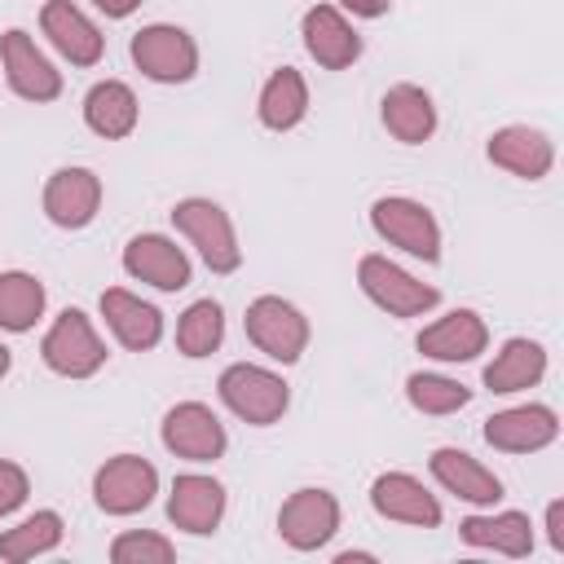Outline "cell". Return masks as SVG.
Masks as SVG:
<instances>
[{"label": "cell", "mask_w": 564, "mask_h": 564, "mask_svg": "<svg viewBox=\"0 0 564 564\" xmlns=\"http://www.w3.org/2000/svg\"><path fill=\"white\" fill-rule=\"evenodd\" d=\"M26 494H31V480H26V471H22L18 463L0 458V516L18 511V507L26 502Z\"/></svg>", "instance_id": "obj_33"}, {"label": "cell", "mask_w": 564, "mask_h": 564, "mask_svg": "<svg viewBox=\"0 0 564 564\" xmlns=\"http://www.w3.org/2000/svg\"><path fill=\"white\" fill-rule=\"evenodd\" d=\"M485 154H489L494 167H502V172H511V176H520V181H542V176L551 172V163H555L551 137L538 132V128H529V123L498 128V132L489 137Z\"/></svg>", "instance_id": "obj_15"}, {"label": "cell", "mask_w": 564, "mask_h": 564, "mask_svg": "<svg viewBox=\"0 0 564 564\" xmlns=\"http://www.w3.org/2000/svg\"><path fill=\"white\" fill-rule=\"evenodd\" d=\"M106 18H128V13H137L141 9V0H93Z\"/></svg>", "instance_id": "obj_36"}, {"label": "cell", "mask_w": 564, "mask_h": 564, "mask_svg": "<svg viewBox=\"0 0 564 564\" xmlns=\"http://www.w3.org/2000/svg\"><path fill=\"white\" fill-rule=\"evenodd\" d=\"M40 357L62 379H88L106 366V344L79 308H62L40 339Z\"/></svg>", "instance_id": "obj_2"}, {"label": "cell", "mask_w": 564, "mask_h": 564, "mask_svg": "<svg viewBox=\"0 0 564 564\" xmlns=\"http://www.w3.org/2000/svg\"><path fill=\"white\" fill-rule=\"evenodd\" d=\"M370 225H375V234H379L383 242L401 247L405 256L427 260V264L441 260V225H436V216H432L423 203H414V198H405V194L375 198Z\"/></svg>", "instance_id": "obj_4"}, {"label": "cell", "mask_w": 564, "mask_h": 564, "mask_svg": "<svg viewBox=\"0 0 564 564\" xmlns=\"http://www.w3.org/2000/svg\"><path fill=\"white\" fill-rule=\"evenodd\" d=\"M458 538L476 551H498L511 560H524L533 551V524L524 511H498V516H467L458 524Z\"/></svg>", "instance_id": "obj_24"}, {"label": "cell", "mask_w": 564, "mask_h": 564, "mask_svg": "<svg viewBox=\"0 0 564 564\" xmlns=\"http://www.w3.org/2000/svg\"><path fill=\"white\" fill-rule=\"evenodd\" d=\"M132 62L154 84H185L198 70V44L189 40V31L172 22H154L132 35Z\"/></svg>", "instance_id": "obj_8"}, {"label": "cell", "mask_w": 564, "mask_h": 564, "mask_svg": "<svg viewBox=\"0 0 564 564\" xmlns=\"http://www.w3.org/2000/svg\"><path fill=\"white\" fill-rule=\"evenodd\" d=\"M256 110H260V123L269 132H291L308 115V84H304V75L295 66L273 70L264 79V88H260V106Z\"/></svg>", "instance_id": "obj_27"}, {"label": "cell", "mask_w": 564, "mask_h": 564, "mask_svg": "<svg viewBox=\"0 0 564 564\" xmlns=\"http://www.w3.org/2000/svg\"><path fill=\"white\" fill-rule=\"evenodd\" d=\"M225 339V313L216 300H194L176 322V348L185 357H212Z\"/></svg>", "instance_id": "obj_30"}, {"label": "cell", "mask_w": 564, "mask_h": 564, "mask_svg": "<svg viewBox=\"0 0 564 564\" xmlns=\"http://www.w3.org/2000/svg\"><path fill=\"white\" fill-rule=\"evenodd\" d=\"M57 542H62V516L57 511H35L18 529H4L0 533V560L22 564V560H35V555L53 551Z\"/></svg>", "instance_id": "obj_29"}, {"label": "cell", "mask_w": 564, "mask_h": 564, "mask_svg": "<svg viewBox=\"0 0 564 564\" xmlns=\"http://www.w3.org/2000/svg\"><path fill=\"white\" fill-rule=\"evenodd\" d=\"M172 225L198 247V256H203V264L212 273H234L242 264V247L234 238V220H229V212L220 203H212V198H181L172 207Z\"/></svg>", "instance_id": "obj_3"}, {"label": "cell", "mask_w": 564, "mask_h": 564, "mask_svg": "<svg viewBox=\"0 0 564 564\" xmlns=\"http://www.w3.org/2000/svg\"><path fill=\"white\" fill-rule=\"evenodd\" d=\"M9 361H13V357H9V348H4V344H0V379H4V375H9Z\"/></svg>", "instance_id": "obj_38"}, {"label": "cell", "mask_w": 564, "mask_h": 564, "mask_svg": "<svg viewBox=\"0 0 564 564\" xmlns=\"http://www.w3.org/2000/svg\"><path fill=\"white\" fill-rule=\"evenodd\" d=\"M123 269L137 278V282H150L159 291H181L189 286V256L163 238V234H137L128 247H123Z\"/></svg>", "instance_id": "obj_16"}, {"label": "cell", "mask_w": 564, "mask_h": 564, "mask_svg": "<svg viewBox=\"0 0 564 564\" xmlns=\"http://www.w3.org/2000/svg\"><path fill=\"white\" fill-rule=\"evenodd\" d=\"M344 9H352L357 18H383L392 9V0H339Z\"/></svg>", "instance_id": "obj_35"}, {"label": "cell", "mask_w": 564, "mask_h": 564, "mask_svg": "<svg viewBox=\"0 0 564 564\" xmlns=\"http://www.w3.org/2000/svg\"><path fill=\"white\" fill-rule=\"evenodd\" d=\"M44 313V282L35 273H22V269H9L0 273V330H31Z\"/></svg>", "instance_id": "obj_28"}, {"label": "cell", "mask_w": 564, "mask_h": 564, "mask_svg": "<svg viewBox=\"0 0 564 564\" xmlns=\"http://www.w3.org/2000/svg\"><path fill=\"white\" fill-rule=\"evenodd\" d=\"M370 507L383 520H401V524H419V529H436L441 524V502L410 471H383V476H375Z\"/></svg>", "instance_id": "obj_17"}, {"label": "cell", "mask_w": 564, "mask_h": 564, "mask_svg": "<svg viewBox=\"0 0 564 564\" xmlns=\"http://www.w3.org/2000/svg\"><path fill=\"white\" fill-rule=\"evenodd\" d=\"M379 119L405 145H423L436 132V106L419 84H392L379 101Z\"/></svg>", "instance_id": "obj_23"}, {"label": "cell", "mask_w": 564, "mask_h": 564, "mask_svg": "<svg viewBox=\"0 0 564 564\" xmlns=\"http://www.w3.org/2000/svg\"><path fill=\"white\" fill-rule=\"evenodd\" d=\"M40 31L48 35V44L70 62V66H97L101 62V31L70 4V0H44L40 9Z\"/></svg>", "instance_id": "obj_18"}, {"label": "cell", "mask_w": 564, "mask_h": 564, "mask_svg": "<svg viewBox=\"0 0 564 564\" xmlns=\"http://www.w3.org/2000/svg\"><path fill=\"white\" fill-rule=\"evenodd\" d=\"M101 317L115 330V339L132 352H150L163 339V313L154 304H145L141 295L123 291V286L101 291Z\"/></svg>", "instance_id": "obj_22"}, {"label": "cell", "mask_w": 564, "mask_h": 564, "mask_svg": "<svg viewBox=\"0 0 564 564\" xmlns=\"http://www.w3.org/2000/svg\"><path fill=\"white\" fill-rule=\"evenodd\" d=\"M405 397H410V405L419 414H454V410H463L471 401V388L458 383V379H449V375L419 370V375L405 379Z\"/></svg>", "instance_id": "obj_31"}, {"label": "cell", "mask_w": 564, "mask_h": 564, "mask_svg": "<svg viewBox=\"0 0 564 564\" xmlns=\"http://www.w3.org/2000/svg\"><path fill=\"white\" fill-rule=\"evenodd\" d=\"M225 516V485L212 480V476H198V471H185L172 480V494H167V520L194 538H207L216 533Z\"/></svg>", "instance_id": "obj_14"}, {"label": "cell", "mask_w": 564, "mask_h": 564, "mask_svg": "<svg viewBox=\"0 0 564 564\" xmlns=\"http://www.w3.org/2000/svg\"><path fill=\"white\" fill-rule=\"evenodd\" d=\"M485 344H489V326L471 308H454L419 330V352L432 361H471L485 352Z\"/></svg>", "instance_id": "obj_20"}, {"label": "cell", "mask_w": 564, "mask_h": 564, "mask_svg": "<svg viewBox=\"0 0 564 564\" xmlns=\"http://www.w3.org/2000/svg\"><path fill=\"white\" fill-rule=\"evenodd\" d=\"M339 529V502L326 489H295L278 511V533L295 551H317Z\"/></svg>", "instance_id": "obj_11"}, {"label": "cell", "mask_w": 564, "mask_h": 564, "mask_svg": "<svg viewBox=\"0 0 564 564\" xmlns=\"http://www.w3.org/2000/svg\"><path fill=\"white\" fill-rule=\"evenodd\" d=\"M427 467H432V476H436L454 498H463V502H471V507H494V502L502 498V480H498L480 458H471L467 449L441 445V449H432Z\"/></svg>", "instance_id": "obj_21"}, {"label": "cell", "mask_w": 564, "mask_h": 564, "mask_svg": "<svg viewBox=\"0 0 564 564\" xmlns=\"http://www.w3.org/2000/svg\"><path fill=\"white\" fill-rule=\"evenodd\" d=\"M163 445L176 454V458H189V463H212L225 454L229 436H225V423L203 405V401H181L163 414Z\"/></svg>", "instance_id": "obj_10"}, {"label": "cell", "mask_w": 564, "mask_h": 564, "mask_svg": "<svg viewBox=\"0 0 564 564\" xmlns=\"http://www.w3.org/2000/svg\"><path fill=\"white\" fill-rule=\"evenodd\" d=\"M560 436V419L551 405H516L485 419V441L502 454H533Z\"/></svg>", "instance_id": "obj_13"}, {"label": "cell", "mask_w": 564, "mask_h": 564, "mask_svg": "<svg viewBox=\"0 0 564 564\" xmlns=\"http://www.w3.org/2000/svg\"><path fill=\"white\" fill-rule=\"evenodd\" d=\"M542 375H546V348H542L538 339L516 335V339H507V344L498 348V357L485 366V388H489V392H524V388H533Z\"/></svg>", "instance_id": "obj_25"}, {"label": "cell", "mask_w": 564, "mask_h": 564, "mask_svg": "<svg viewBox=\"0 0 564 564\" xmlns=\"http://www.w3.org/2000/svg\"><path fill=\"white\" fill-rule=\"evenodd\" d=\"M216 392H220V401H225L242 423H251V427L278 423V419L286 414V401H291L282 375H273V370H264V366H251V361L225 366L220 379H216Z\"/></svg>", "instance_id": "obj_1"}, {"label": "cell", "mask_w": 564, "mask_h": 564, "mask_svg": "<svg viewBox=\"0 0 564 564\" xmlns=\"http://www.w3.org/2000/svg\"><path fill=\"white\" fill-rule=\"evenodd\" d=\"M546 542H551V551L564 555V502L560 498L546 507Z\"/></svg>", "instance_id": "obj_34"}, {"label": "cell", "mask_w": 564, "mask_h": 564, "mask_svg": "<svg viewBox=\"0 0 564 564\" xmlns=\"http://www.w3.org/2000/svg\"><path fill=\"white\" fill-rule=\"evenodd\" d=\"M357 282L361 291L392 317H423L427 308H436L441 291L419 282L414 273H405L401 264H392L388 256H361L357 260Z\"/></svg>", "instance_id": "obj_7"}, {"label": "cell", "mask_w": 564, "mask_h": 564, "mask_svg": "<svg viewBox=\"0 0 564 564\" xmlns=\"http://www.w3.org/2000/svg\"><path fill=\"white\" fill-rule=\"evenodd\" d=\"M154 494H159V471L141 454H115L93 476V502L106 516H137L154 502Z\"/></svg>", "instance_id": "obj_6"}, {"label": "cell", "mask_w": 564, "mask_h": 564, "mask_svg": "<svg viewBox=\"0 0 564 564\" xmlns=\"http://www.w3.org/2000/svg\"><path fill=\"white\" fill-rule=\"evenodd\" d=\"M101 207V176L93 167H57L44 185V216L57 229H84Z\"/></svg>", "instance_id": "obj_12"}, {"label": "cell", "mask_w": 564, "mask_h": 564, "mask_svg": "<svg viewBox=\"0 0 564 564\" xmlns=\"http://www.w3.org/2000/svg\"><path fill=\"white\" fill-rule=\"evenodd\" d=\"M110 560L115 564H172L176 560V546L163 538V533H150V529H128L110 542Z\"/></svg>", "instance_id": "obj_32"}, {"label": "cell", "mask_w": 564, "mask_h": 564, "mask_svg": "<svg viewBox=\"0 0 564 564\" xmlns=\"http://www.w3.org/2000/svg\"><path fill=\"white\" fill-rule=\"evenodd\" d=\"M0 62H4V79H9V88L18 97H26V101L62 97V70L35 48V40L22 26L0 35Z\"/></svg>", "instance_id": "obj_9"}, {"label": "cell", "mask_w": 564, "mask_h": 564, "mask_svg": "<svg viewBox=\"0 0 564 564\" xmlns=\"http://www.w3.org/2000/svg\"><path fill=\"white\" fill-rule=\"evenodd\" d=\"M304 48L317 66L326 70H344L361 57V35L348 26V18L335 9V4H313L304 13Z\"/></svg>", "instance_id": "obj_19"}, {"label": "cell", "mask_w": 564, "mask_h": 564, "mask_svg": "<svg viewBox=\"0 0 564 564\" xmlns=\"http://www.w3.org/2000/svg\"><path fill=\"white\" fill-rule=\"evenodd\" d=\"M366 560H375L370 551H339L335 555V564H366Z\"/></svg>", "instance_id": "obj_37"}, {"label": "cell", "mask_w": 564, "mask_h": 564, "mask_svg": "<svg viewBox=\"0 0 564 564\" xmlns=\"http://www.w3.org/2000/svg\"><path fill=\"white\" fill-rule=\"evenodd\" d=\"M84 123H88L97 137H106V141L128 137V132L137 128V97H132V88H128L123 79H101V84H93L88 97H84Z\"/></svg>", "instance_id": "obj_26"}, {"label": "cell", "mask_w": 564, "mask_h": 564, "mask_svg": "<svg viewBox=\"0 0 564 564\" xmlns=\"http://www.w3.org/2000/svg\"><path fill=\"white\" fill-rule=\"evenodd\" d=\"M242 326H247V339H251L264 357H273V361H282V366L300 361L304 348H308V317H304L291 300H282V295H260V300H251Z\"/></svg>", "instance_id": "obj_5"}]
</instances>
